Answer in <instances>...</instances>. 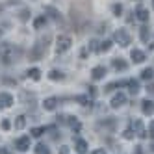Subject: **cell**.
Wrapping results in <instances>:
<instances>
[{
    "label": "cell",
    "mask_w": 154,
    "mask_h": 154,
    "mask_svg": "<svg viewBox=\"0 0 154 154\" xmlns=\"http://www.w3.org/2000/svg\"><path fill=\"white\" fill-rule=\"evenodd\" d=\"M20 56V48L13 47L11 43H4L2 47H0V61H2L4 65H11L19 60Z\"/></svg>",
    "instance_id": "1"
},
{
    "label": "cell",
    "mask_w": 154,
    "mask_h": 154,
    "mask_svg": "<svg viewBox=\"0 0 154 154\" xmlns=\"http://www.w3.org/2000/svg\"><path fill=\"white\" fill-rule=\"evenodd\" d=\"M113 39H115V43H119V47H128V45H130V34H128L125 28L115 30Z\"/></svg>",
    "instance_id": "2"
},
{
    "label": "cell",
    "mask_w": 154,
    "mask_h": 154,
    "mask_svg": "<svg viewBox=\"0 0 154 154\" xmlns=\"http://www.w3.org/2000/svg\"><path fill=\"white\" fill-rule=\"evenodd\" d=\"M72 45V39L69 35H60L58 41H56V52L58 54H63V52H67Z\"/></svg>",
    "instance_id": "3"
},
{
    "label": "cell",
    "mask_w": 154,
    "mask_h": 154,
    "mask_svg": "<svg viewBox=\"0 0 154 154\" xmlns=\"http://www.w3.org/2000/svg\"><path fill=\"white\" fill-rule=\"evenodd\" d=\"M15 149L19 152H26L30 149V136H20L17 141H15Z\"/></svg>",
    "instance_id": "4"
},
{
    "label": "cell",
    "mask_w": 154,
    "mask_h": 154,
    "mask_svg": "<svg viewBox=\"0 0 154 154\" xmlns=\"http://www.w3.org/2000/svg\"><path fill=\"white\" fill-rule=\"evenodd\" d=\"M125 104H126V95H125V93H117V95H113L112 102H109V106H112L113 109H117V108H121V106H125Z\"/></svg>",
    "instance_id": "5"
},
{
    "label": "cell",
    "mask_w": 154,
    "mask_h": 154,
    "mask_svg": "<svg viewBox=\"0 0 154 154\" xmlns=\"http://www.w3.org/2000/svg\"><path fill=\"white\" fill-rule=\"evenodd\" d=\"M132 132H134L136 136H139V137H147V132L143 130V123H141L139 119L132 121Z\"/></svg>",
    "instance_id": "6"
},
{
    "label": "cell",
    "mask_w": 154,
    "mask_h": 154,
    "mask_svg": "<svg viewBox=\"0 0 154 154\" xmlns=\"http://www.w3.org/2000/svg\"><path fill=\"white\" fill-rule=\"evenodd\" d=\"M104 76H106V67H104V65H97V67L91 71V78H93L95 82H97V80H102Z\"/></svg>",
    "instance_id": "7"
},
{
    "label": "cell",
    "mask_w": 154,
    "mask_h": 154,
    "mask_svg": "<svg viewBox=\"0 0 154 154\" xmlns=\"http://www.w3.org/2000/svg\"><path fill=\"white\" fill-rule=\"evenodd\" d=\"M130 58H132L134 63H143V61H145V52L139 50V48H134L130 52Z\"/></svg>",
    "instance_id": "8"
},
{
    "label": "cell",
    "mask_w": 154,
    "mask_h": 154,
    "mask_svg": "<svg viewBox=\"0 0 154 154\" xmlns=\"http://www.w3.org/2000/svg\"><path fill=\"white\" fill-rule=\"evenodd\" d=\"M136 17L141 20V23H147L149 17H150V15H149V9L143 8V6H137V8H136Z\"/></svg>",
    "instance_id": "9"
},
{
    "label": "cell",
    "mask_w": 154,
    "mask_h": 154,
    "mask_svg": "<svg viewBox=\"0 0 154 154\" xmlns=\"http://www.w3.org/2000/svg\"><path fill=\"white\" fill-rule=\"evenodd\" d=\"M13 104V97L9 95V93H6V91H2L0 93V106H4V108H9Z\"/></svg>",
    "instance_id": "10"
},
{
    "label": "cell",
    "mask_w": 154,
    "mask_h": 154,
    "mask_svg": "<svg viewBox=\"0 0 154 154\" xmlns=\"http://www.w3.org/2000/svg\"><path fill=\"white\" fill-rule=\"evenodd\" d=\"M58 102H60V100H58L56 97H50V98H47V100L43 102V108H45L47 112H52V109L58 108Z\"/></svg>",
    "instance_id": "11"
},
{
    "label": "cell",
    "mask_w": 154,
    "mask_h": 154,
    "mask_svg": "<svg viewBox=\"0 0 154 154\" xmlns=\"http://www.w3.org/2000/svg\"><path fill=\"white\" fill-rule=\"evenodd\" d=\"M74 150L78 152V154H85V152H87V141H85V139H76Z\"/></svg>",
    "instance_id": "12"
},
{
    "label": "cell",
    "mask_w": 154,
    "mask_h": 154,
    "mask_svg": "<svg viewBox=\"0 0 154 154\" xmlns=\"http://www.w3.org/2000/svg\"><path fill=\"white\" fill-rule=\"evenodd\" d=\"M141 104H143V106H141V109H143V113H145V115L154 113V102H152V100H149V98H147V100H143Z\"/></svg>",
    "instance_id": "13"
},
{
    "label": "cell",
    "mask_w": 154,
    "mask_h": 154,
    "mask_svg": "<svg viewBox=\"0 0 154 154\" xmlns=\"http://www.w3.org/2000/svg\"><path fill=\"white\" fill-rule=\"evenodd\" d=\"M112 63H113V69H115V71H126V69H128V63H126L125 60H121V58H115Z\"/></svg>",
    "instance_id": "14"
},
{
    "label": "cell",
    "mask_w": 154,
    "mask_h": 154,
    "mask_svg": "<svg viewBox=\"0 0 154 154\" xmlns=\"http://www.w3.org/2000/svg\"><path fill=\"white\" fill-rule=\"evenodd\" d=\"M45 13H48L52 19H56V20H60L61 19V15H60V11L56 8H52V6H45Z\"/></svg>",
    "instance_id": "15"
},
{
    "label": "cell",
    "mask_w": 154,
    "mask_h": 154,
    "mask_svg": "<svg viewBox=\"0 0 154 154\" xmlns=\"http://www.w3.org/2000/svg\"><path fill=\"white\" fill-rule=\"evenodd\" d=\"M45 24H47V15H39V17L34 20V28H35V30H41Z\"/></svg>",
    "instance_id": "16"
},
{
    "label": "cell",
    "mask_w": 154,
    "mask_h": 154,
    "mask_svg": "<svg viewBox=\"0 0 154 154\" xmlns=\"http://www.w3.org/2000/svg\"><path fill=\"white\" fill-rule=\"evenodd\" d=\"M149 35H150L149 26H141V28H139V37H141V41L147 43V41H149Z\"/></svg>",
    "instance_id": "17"
},
{
    "label": "cell",
    "mask_w": 154,
    "mask_h": 154,
    "mask_svg": "<svg viewBox=\"0 0 154 154\" xmlns=\"http://www.w3.org/2000/svg\"><path fill=\"white\" fill-rule=\"evenodd\" d=\"M24 126H26V117H24V115H19V117L15 119V128H17V130H23Z\"/></svg>",
    "instance_id": "18"
},
{
    "label": "cell",
    "mask_w": 154,
    "mask_h": 154,
    "mask_svg": "<svg viewBox=\"0 0 154 154\" xmlns=\"http://www.w3.org/2000/svg\"><path fill=\"white\" fill-rule=\"evenodd\" d=\"M141 78H143V80H152V78H154V71H152L150 67L143 69V71H141Z\"/></svg>",
    "instance_id": "19"
},
{
    "label": "cell",
    "mask_w": 154,
    "mask_h": 154,
    "mask_svg": "<svg viewBox=\"0 0 154 154\" xmlns=\"http://www.w3.org/2000/svg\"><path fill=\"white\" fill-rule=\"evenodd\" d=\"M48 78L54 80V82H58V80H63L65 76H63V72H60V71H50V72H48Z\"/></svg>",
    "instance_id": "20"
},
{
    "label": "cell",
    "mask_w": 154,
    "mask_h": 154,
    "mask_svg": "<svg viewBox=\"0 0 154 154\" xmlns=\"http://www.w3.org/2000/svg\"><path fill=\"white\" fill-rule=\"evenodd\" d=\"M28 76H30L32 80H35V82H37V80L41 78V71H39L37 67H34V69H30V71H28Z\"/></svg>",
    "instance_id": "21"
},
{
    "label": "cell",
    "mask_w": 154,
    "mask_h": 154,
    "mask_svg": "<svg viewBox=\"0 0 154 154\" xmlns=\"http://www.w3.org/2000/svg\"><path fill=\"white\" fill-rule=\"evenodd\" d=\"M126 84H128V87H130V93L136 95V93L139 91V82H137V80H128Z\"/></svg>",
    "instance_id": "22"
},
{
    "label": "cell",
    "mask_w": 154,
    "mask_h": 154,
    "mask_svg": "<svg viewBox=\"0 0 154 154\" xmlns=\"http://www.w3.org/2000/svg\"><path fill=\"white\" fill-rule=\"evenodd\" d=\"M43 134H45V128H43V126H35V128H32V136H34V137H41Z\"/></svg>",
    "instance_id": "23"
},
{
    "label": "cell",
    "mask_w": 154,
    "mask_h": 154,
    "mask_svg": "<svg viewBox=\"0 0 154 154\" xmlns=\"http://www.w3.org/2000/svg\"><path fill=\"white\" fill-rule=\"evenodd\" d=\"M35 152H37V154H50L48 147H47V145H43V143H39V145L35 147Z\"/></svg>",
    "instance_id": "24"
},
{
    "label": "cell",
    "mask_w": 154,
    "mask_h": 154,
    "mask_svg": "<svg viewBox=\"0 0 154 154\" xmlns=\"http://www.w3.org/2000/svg\"><path fill=\"white\" fill-rule=\"evenodd\" d=\"M109 48H112V41H108V39L102 41V43H100V47H98V50H100V52H108Z\"/></svg>",
    "instance_id": "25"
},
{
    "label": "cell",
    "mask_w": 154,
    "mask_h": 154,
    "mask_svg": "<svg viewBox=\"0 0 154 154\" xmlns=\"http://www.w3.org/2000/svg\"><path fill=\"white\" fill-rule=\"evenodd\" d=\"M19 19H20V20H23V23H26V20L30 19V9H28V8H24V9H23V11H20V15H19Z\"/></svg>",
    "instance_id": "26"
},
{
    "label": "cell",
    "mask_w": 154,
    "mask_h": 154,
    "mask_svg": "<svg viewBox=\"0 0 154 154\" xmlns=\"http://www.w3.org/2000/svg\"><path fill=\"white\" fill-rule=\"evenodd\" d=\"M112 9H113V13H115L117 17H119L121 13H123V6H121V4H115V6H113Z\"/></svg>",
    "instance_id": "27"
},
{
    "label": "cell",
    "mask_w": 154,
    "mask_h": 154,
    "mask_svg": "<svg viewBox=\"0 0 154 154\" xmlns=\"http://www.w3.org/2000/svg\"><path fill=\"white\" fill-rule=\"evenodd\" d=\"M97 45H98V41H95V39H93V41H89L87 48H89V50H98V47H97Z\"/></svg>",
    "instance_id": "28"
},
{
    "label": "cell",
    "mask_w": 154,
    "mask_h": 154,
    "mask_svg": "<svg viewBox=\"0 0 154 154\" xmlns=\"http://www.w3.org/2000/svg\"><path fill=\"white\" fill-rule=\"evenodd\" d=\"M76 100H78V102H82L84 106H87V104H89V98H87V97H76Z\"/></svg>",
    "instance_id": "29"
},
{
    "label": "cell",
    "mask_w": 154,
    "mask_h": 154,
    "mask_svg": "<svg viewBox=\"0 0 154 154\" xmlns=\"http://www.w3.org/2000/svg\"><path fill=\"white\" fill-rule=\"evenodd\" d=\"M147 134L154 139V121H150V125H149V132H147Z\"/></svg>",
    "instance_id": "30"
},
{
    "label": "cell",
    "mask_w": 154,
    "mask_h": 154,
    "mask_svg": "<svg viewBox=\"0 0 154 154\" xmlns=\"http://www.w3.org/2000/svg\"><path fill=\"white\" fill-rule=\"evenodd\" d=\"M134 136H136V134H134V132H132V128L125 132V139H134Z\"/></svg>",
    "instance_id": "31"
},
{
    "label": "cell",
    "mask_w": 154,
    "mask_h": 154,
    "mask_svg": "<svg viewBox=\"0 0 154 154\" xmlns=\"http://www.w3.org/2000/svg\"><path fill=\"white\" fill-rule=\"evenodd\" d=\"M9 126H11V125H9V121H2V128L4 130H9Z\"/></svg>",
    "instance_id": "32"
},
{
    "label": "cell",
    "mask_w": 154,
    "mask_h": 154,
    "mask_svg": "<svg viewBox=\"0 0 154 154\" xmlns=\"http://www.w3.org/2000/svg\"><path fill=\"white\" fill-rule=\"evenodd\" d=\"M91 154H106V149H97V150H93Z\"/></svg>",
    "instance_id": "33"
},
{
    "label": "cell",
    "mask_w": 154,
    "mask_h": 154,
    "mask_svg": "<svg viewBox=\"0 0 154 154\" xmlns=\"http://www.w3.org/2000/svg\"><path fill=\"white\" fill-rule=\"evenodd\" d=\"M60 154H69V147H61V150H60Z\"/></svg>",
    "instance_id": "34"
},
{
    "label": "cell",
    "mask_w": 154,
    "mask_h": 154,
    "mask_svg": "<svg viewBox=\"0 0 154 154\" xmlns=\"http://www.w3.org/2000/svg\"><path fill=\"white\" fill-rule=\"evenodd\" d=\"M136 154H143L141 152V147H136Z\"/></svg>",
    "instance_id": "35"
},
{
    "label": "cell",
    "mask_w": 154,
    "mask_h": 154,
    "mask_svg": "<svg viewBox=\"0 0 154 154\" xmlns=\"http://www.w3.org/2000/svg\"><path fill=\"white\" fill-rule=\"evenodd\" d=\"M0 154H9V152H8L6 149H0Z\"/></svg>",
    "instance_id": "36"
},
{
    "label": "cell",
    "mask_w": 154,
    "mask_h": 154,
    "mask_svg": "<svg viewBox=\"0 0 154 154\" xmlns=\"http://www.w3.org/2000/svg\"><path fill=\"white\" fill-rule=\"evenodd\" d=\"M17 2H20V0H9V4H17Z\"/></svg>",
    "instance_id": "37"
},
{
    "label": "cell",
    "mask_w": 154,
    "mask_h": 154,
    "mask_svg": "<svg viewBox=\"0 0 154 154\" xmlns=\"http://www.w3.org/2000/svg\"><path fill=\"white\" fill-rule=\"evenodd\" d=\"M0 35H2V30H0Z\"/></svg>",
    "instance_id": "38"
},
{
    "label": "cell",
    "mask_w": 154,
    "mask_h": 154,
    "mask_svg": "<svg viewBox=\"0 0 154 154\" xmlns=\"http://www.w3.org/2000/svg\"><path fill=\"white\" fill-rule=\"evenodd\" d=\"M152 6H154V2H152Z\"/></svg>",
    "instance_id": "39"
}]
</instances>
